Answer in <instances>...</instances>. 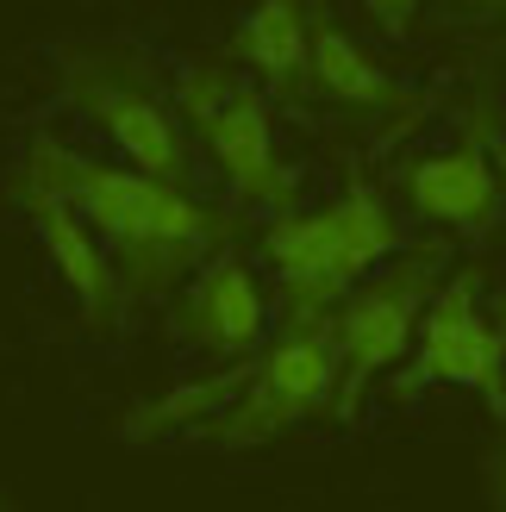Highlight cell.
Here are the masks:
<instances>
[{
	"mask_svg": "<svg viewBox=\"0 0 506 512\" xmlns=\"http://www.w3.org/2000/svg\"><path fill=\"white\" fill-rule=\"evenodd\" d=\"M494 175H500V194H506V144L494 150Z\"/></svg>",
	"mask_w": 506,
	"mask_h": 512,
	"instance_id": "obj_15",
	"label": "cell"
},
{
	"mask_svg": "<svg viewBox=\"0 0 506 512\" xmlns=\"http://www.w3.org/2000/svg\"><path fill=\"white\" fill-rule=\"evenodd\" d=\"M263 288L250 263L238 250H213L207 263H200L188 281H182V306H175V325H182V338L207 356H225V363H238L263 344Z\"/></svg>",
	"mask_w": 506,
	"mask_h": 512,
	"instance_id": "obj_9",
	"label": "cell"
},
{
	"mask_svg": "<svg viewBox=\"0 0 506 512\" xmlns=\"http://www.w3.org/2000/svg\"><path fill=\"white\" fill-rule=\"evenodd\" d=\"M338 381H344V363H338L332 313H288L275 344L263 356H250V375L232 394V406L200 419L194 431L219 450H257L319 413H338Z\"/></svg>",
	"mask_w": 506,
	"mask_h": 512,
	"instance_id": "obj_3",
	"label": "cell"
},
{
	"mask_svg": "<svg viewBox=\"0 0 506 512\" xmlns=\"http://www.w3.org/2000/svg\"><path fill=\"white\" fill-rule=\"evenodd\" d=\"M394 250H400V225L369 182H357L319 213H282L263 232V256L282 281V313H332Z\"/></svg>",
	"mask_w": 506,
	"mask_h": 512,
	"instance_id": "obj_2",
	"label": "cell"
},
{
	"mask_svg": "<svg viewBox=\"0 0 506 512\" xmlns=\"http://www.w3.org/2000/svg\"><path fill=\"white\" fill-rule=\"evenodd\" d=\"M25 169H38L50 188H63L75 200V213L107 244L132 306L182 294V281L225 238V219L213 207H200L188 182H163V175H150L138 163H100L88 150L63 144L57 132H32Z\"/></svg>",
	"mask_w": 506,
	"mask_h": 512,
	"instance_id": "obj_1",
	"label": "cell"
},
{
	"mask_svg": "<svg viewBox=\"0 0 506 512\" xmlns=\"http://www.w3.org/2000/svg\"><path fill=\"white\" fill-rule=\"evenodd\" d=\"M307 32H313V0H250L232 50L257 82L288 94L307 82Z\"/></svg>",
	"mask_w": 506,
	"mask_h": 512,
	"instance_id": "obj_12",
	"label": "cell"
},
{
	"mask_svg": "<svg viewBox=\"0 0 506 512\" xmlns=\"http://www.w3.org/2000/svg\"><path fill=\"white\" fill-rule=\"evenodd\" d=\"M438 269H444V250L425 244V250H413V256H400V263L369 269L357 288L332 306L338 363H344L338 419H357L363 388H369L375 375H388L400 356L413 350L419 319H425V300H432V288H438Z\"/></svg>",
	"mask_w": 506,
	"mask_h": 512,
	"instance_id": "obj_6",
	"label": "cell"
},
{
	"mask_svg": "<svg viewBox=\"0 0 506 512\" xmlns=\"http://www.w3.org/2000/svg\"><path fill=\"white\" fill-rule=\"evenodd\" d=\"M400 188H407L413 213L432 219V225H450V232H494L500 219V175H494V157L482 144H457V150H438V157H419L407 175H400Z\"/></svg>",
	"mask_w": 506,
	"mask_h": 512,
	"instance_id": "obj_10",
	"label": "cell"
},
{
	"mask_svg": "<svg viewBox=\"0 0 506 512\" xmlns=\"http://www.w3.org/2000/svg\"><path fill=\"white\" fill-rule=\"evenodd\" d=\"M363 7L382 19L394 38H407V25H413V13H419V0H363Z\"/></svg>",
	"mask_w": 506,
	"mask_h": 512,
	"instance_id": "obj_13",
	"label": "cell"
},
{
	"mask_svg": "<svg viewBox=\"0 0 506 512\" xmlns=\"http://www.w3.org/2000/svg\"><path fill=\"white\" fill-rule=\"evenodd\" d=\"M175 107H182L188 132L207 144L213 169L225 175V188L244 207L282 213L294 200V169L275 150V119H269V100L257 82H238L219 63H188L182 82H175Z\"/></svg>",
	"mask_w": 506,
	"mask_h": 512,
	"instance_id": "obj_5",
	"label": "cell"
},
{
	"mask_svg": "<svg viewBox=\"0 0 506 512\" xmlns=\"http://www.w3.org/2000/svg\"><path fill=\"white\" fill-rule=\"evenodd\" d=\"M13 194H19V213L32 219V232H38V244L50 256V269H57L63 294L75 300V313H82V325L100 331V338L119 331L125 313H132V300H125V288H119V269H113L107 244H100L94 225L75 213V200L63 188H50L38 169H19L13 175Z\"/></svg>",
	"mask_w": 506,
	"mask_h": 512,
	"instance_id": "obj_7",
	"label": "cell"
},
{
	"mask_svg": "<svg viewBox=\"0 0 506 512\" xmlns=\"http://www.w3.org/2000/svg\"><path fill=\"white\" fill-rule=\"evenodd\" d=\"M475 269L450 275L444 288L425 300V319H419V363L413 381H444V388H469L488 400V413L506 419V344L494 319L482 313L475 300Z\"/></svg>",
	"mask_w": 506,
	"mask_h": 512,
	"instance_id": "obj_8",
	"label": "cell"
},
{
	"mask_svg": "<svg viewBox=\"0 0 506 512\" xmlns=\"http://www.w3.org/2000/svg\"><path fill=\"white\" fill-rule=\"evenodd\" d=\"M494 331H500V344H506V294H500V306H494Z\"/></svg>",
	"mask_w": 506,
	"mask_h": 512,
	"instance_id": "obj_16",
	"label": "cell"
},
{
	"mask_svg": "<svg viewBox=\"0 0 506 512\" xmlns=\"http://www.w3.org/2000/svg\"><path fill=\"white\" fill-rule=\"evenodd\" d=\"M63 94L75 100V113L107 144H119L125 163H138L163 182H188V119L182 107H169V94L157 88V75L144 69L138 50L125 44H63L57 50Z\"/></svg>",
	"mask_w": 506,
	"mask_h": 512,
	"instance_id": "obj_4",
	"label": "cell"
},
{
	"mask_svg": "<svg viewBox=\"0 0 506 512\" xmlns=\"http://www.w3.org/2000/svg\"><path fill=\"white\" fill-rule=\"evenodd\" d=\"M307 82L325 100L357 107V113H407L413 107L407 88H400L394 75L375 63L332 13H313V32H307Z\"/></svg>",
	"mask_w": 506,
	"mask_h": 512,
	"instance_id": "obj_11",
	"label": "cell"
},
{
	"mask_svg": "<svg viewBox=\"0 0 506 512\" xmlns=\"http://www.w3.org/2000/svg\"><path fill=\"white\" fill-rule=\"evenodd\" d=\"M488 481H494V500L506 506V444H500V456H494V469H488Z\"/></svg>",
	"mask_w": 506,
	"mask_h": 512,
	"instance_id": "obj_14",
	"label": "cell"
}]
</instances>
